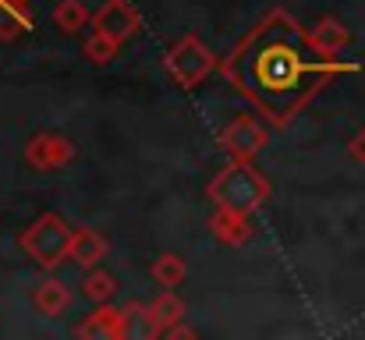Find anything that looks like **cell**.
<instances>
[{
	"instance_id": "cell-1",
	"label": "cell",
	"mask_w": 365,
	"mask_h": 340,
	"mask_svg": "<svg viewBox=\"0 0 365 340\" xmlns=\"http://www.w3.org/2000/svg\"><path fill=\"white\" fill-rule=\"evenodd\" d=\"M217 68L231 89L273 128H291L337 75L362 71L359 61L323 53L309 29L284 7L266 11L231 46V53L217 61Z\"/></svg>"
},
{
	"instance_id": "cell-2",
	"label": "cell",
	"mask_w": 365,
	"mask_h": 340,
	"mask_svg": "<svg viewBox=\"0 0 365 340\" xmlns=\"http://www.w3.org/2000/svg\"><path fill=\"white\" fill-rule=\"evenodd\" d=\"M269 192L273 188H269L266 174L255 170L252 160H231L206 185V199L217 210H231V213H245V217H252L255 210H262L266 199H269Z\"/></svg>"
},
{
	"instance_id": "cell-3",
	"label": "cell",
	"mask_w": 365,
	"mask_h": 340,
	"mask_svg": "<svg viewBox=\"0 0 365 340\" xmlns=\"http://www.w3.org/2000/svg\"><path fill=\"white\" fill-rule=\"evenodd\" d=\"M68 248H71V224L61 213H43L39 220H32L21 230V252L43 269L64 266Z\"/></svg>"
},
{
	"instance_id": "cell-4",
	"label": "cell",
	"mask_w": 365,
	"mask_h": 340,
	"mask_svg": "<svg viewBox=\"0 0 365 340\" xmlns=\"http://www.w3.org/2000/svg\"><path fill=\"white\" fill-rule=\"evenodd\" d=\"M163 68H167V75H170L181 89L192 93V89H199V86L217 71V53H213L195 32H188V36H181L178 43L167 46Z\"/></svg>"
},
{
	"instance_id": "cell-5",
	"label": "cell",
	"mask_w": 365,
	"mask_h": 340,
	"mask_svg": "<svg viewBox=\"0 0 365 340\" xmlns=\"http://www.w3.org/2000/svg\"><path fill=\"white\" fill-rule=\"evenodd\" d=\"M89 25H93V32H100L103 39H110V43H128V39H135L138 32H142V18H138V11L131 7V0H103L93 14H89Z\"/></svg>"
},
{
	"instance_id": "cell-6",
	"label": "cell",
	"mask_w": 365,
	"mask_h": 340,
	"mask_svg": "<svg viewBox=\"0 0 365 340\" xmlns=\"http://www.w3.org/2000/svg\"><path fill=\"white\" fill-rule=\"evenodd\" d=\"M266 124H259L252 113H238L231 124L220 128V145L231 160H255L262 149H266Z\"/></svg>"
},
{
	"instance_id": "cell-7",
	"label": "cell",
	"mask_w": 365,
	"mask_h": 340,
	"mask_svg": "<svg viewBox=\"0 0 365 340\" xmlns=\"http://www.w3.org/2000/svg\"><path fill=\"white\" fill-rule=\"evenodd\" d=\"M75 160V142L68 135H57V131H39L25 142V163L32 170H61Z\"/></svg>"
},
{
	"instance_id": "cell-8",
	"label": "cell",
	"mask_w": 365,
	"mask_h": 340,
	"mask_svg": "<svg viewBox=\"0 0 365 340\" xmlns=\"http://www.w3.org/2000/svg\"><path fill=\"white\" fill-rule=\"evenodd\" d=\"M185 319V302L167 287L163 294H156L149 305H145V337H163L174 323Z\"/></svg>"
},
{
	"instance_id": "cell-9",
	"label": "cell",
	"mask_w": 365,
	"mask_h": 340,
	"mask_svg": "<svg viewBox=\"0 0 365 340\" xmlns=\"http://www.w3.org/2000/svg\"><path fill=\"white\" fill-rule=\"evenodd\" d=\"M82 340H121L124 337V316L121 309H114V305H107V302H100V309L96 312H89L82 323H78V330H75Z\"/></svg>"
},
{
	"instance_id": "cell-10",
	"label": "cell",
	"mask_w": 365,
	"mask_h": 340,
	"mask_svg": "<svg viewBox=\"0 0 365 340\" xmlns=\"http://www.w3.org/2000/svg\"><path fill=\"white\" fill-rule=\"evenodd\" d=\"M107 252H110V244H107V237H103L100 230H93V227H78V230H71L68 259H71L75 266L93 269V266H100V262L107 259Z\"/></svg>"
},
{
	"instance_id": "cell-11",
	"label": "cell",
	"mask_w": 365,
	"mask_h": 340,
	"mask_svg": "<svg viewBox=\"0 0 365 340\" xmlns=\"http://www.w3.org/2000/svg\"><path fill=\"white\" fill-rule=\"evenodd\" d=\"M32 305H36V312H39V316L53 319V316H61V312L71 305V291H68V284H64V280L46 277V280H39V284L32 287Z\"/></svg>"
},
{
	"instance_id": "cell-12",
	"label": "cell",
	"mask_w": 365,
	"mask_h": 340,
	"mask_svg": "<svg viewBox=\"0 0 365 340\" xmlns=\"http://www.w3.org/2000/svg\"><path fill=\"white\" fill-rule=\"evenodd\" d=\"M210 230H213V237H217L220 244H227V248H242L245 241L252 237L248 217H245V213H231V210H217V213L210 217Z\"/></svg>"
},
{
	"instance_id": "cell-13",
	"label": "cell",
	"mask_w": 365,
	"mask_h": 340,
	"mask_svg": "<svg viewBox=\"0 0 365 340\" xmlns=\"http://www.w3.org/2000/svg\"><path fill=\"white\" fill-rule=\"evenodd\" d=\"M309 36H312V43H316L323 53H330V57H341V50H348V46L355 43L351 29H348L344 21H337V18H319L316 29H309Z\"/></svg>"
},
{
	"instance_id": "cell-14",
	"label": "cell",
	"mask_w": 365,
	"mask_h": 340,
	"mask_svg": "<svg viewBox=\"0 0 365 340\" xmlns=\"http://www.w3.org/2000/svg\"><path fill=\"white\" fill-rule=\"evenodd\" d=\"M32 32V14L21 0H0V43H14Z\"/></svg>"
},
{
	"instance_id": "cell-15",
	"label": "cell",
	"mask_w": 365,
	"mask_h": 340,
	"mask_svg": "<svg viewBox=\"0 0 365 340\" xmlns=\"http://www.w3.org/2000/svg\"><path fill=\"white\" fill-rule=\"evenodd\" d=\"M149 273H153V280H156L160 287H181V284H185V277H188V266H185V259H181V255L163 252V255H156V259H153Z\"/></svg>"
},
{
	"instance_id": "cell-16",
	"label": "cell",
	"mask_w": 365,
	"mask_h": 340,
	"mask_svg": "<svg viewBox=\"0 0 365 340\" xmlns=\"http://www.w3.org/2000/svg\"><path fill=\"white\" fill-rule=\"evenodd\" d=\"M53 25L64 32V36H75L89 25V7L82 0H61L57 11H53Z\"/></svg>"
},
{
	"instance_id": "cell-17",
	"label": "cell",
	"mask_w": 365,
	"mask_h": 340,
	"mask_svg": "<svg viewBox=\"0 0 365 340\" xmlns=\"http://www.w3.org/2000/svg\"><path fill=\"white\" fill-rule=\"evenodd\" d=\"M114 291H118V280H114L110 273H103L100 266H93L89 277L82 280V294H86L89 302H96V305H100V302H110Z\"/></svg>"
},
{
	"instance_id": "cell-18",
	"label": "cell",
	"mask_w": 365,
	"mask_h": 340,
	"mask_svg": "<svg viewBox=\"0 0 365 340\" xmlns=\"http://www.w3.org/2000/svg\"><path fill=\"white\" fill-rule=\"evenodd\" d=\"M118 43H110V39H103L100 32H93L86 43H82V53H86V61L89 64H96V68H103V64H110V61H118Z\"/></svg>"
},
{
	"instance_id": "cell-19",
	"label": "cell",
	"mask_w": 365,
	"mask_h": 340,
	"mask_svg": "<svg viewBox=\"0 0 365 340\" xmlns=\"http://www.w3.org/2000/svg\"><path fill=\"white\" fill-rule=\"evenodd\" d=\"M348 156H351L355 163H362L365 167V128H359V135L348 142Z\"/></svg>"
},
{
	"instance_id": "cell-20",
	"label": "cell",
	"mask_w": 365,
	"mask_h": 340,
	"mask_svg": "<svg viewBox=\"0 0 365 340\" xmlns=\"http://www.w3.org/2000/svg\"><path fill=\"white\" fill-rule=\"evenodd\" d=\"M163 337H199V330H192V326H181V323H174V326H170V330H167V334H163Z\"/></svg>"
},
{
	"instance_id": "cell-21",
	"label": "cell",
	"mask_w": 365,
	"mask_h": 340,
	"mask_svg": "<svg viewBox=\"0 0 365 340\" xmlns=\"http://www.w3.org/2000/svg\"><path fill=\"white\" fill-rule=\"evenodd\" d=\"M21 4H25V0H21Z\"/></svg>"
}]
</instances>
